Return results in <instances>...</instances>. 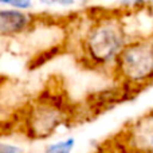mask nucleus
Segmentation results:
<instances>
[{
	"label": "nucleus",
	"mask_w": 153,
	"mask_h": 153,
	"mask_svg": "<svg viewBox=\"0 0 153 153\" xmlns=\"http://www.w3.org/2000/svg\"><path fill=\"white\" fill-rule=\"evenodd\" d=\"M39 22L36 15L27 11L4 10L0 11V34L3 38H16L31 31Z\"/></svg>",
	"instance_id": "nucleus-5"
},
{
	"label": "nucleus",
	"mask_w": 153,
	"mask_h": 153,
	"mask_svg": "<svg viewBox=\"0 0 153 153\" xmlns=\"http://www.w3.org/2000/svg\"><path fill=\"white\" fill-rule=\"evenodd\" d=\"M111 73L120 87L136 94L153 83V36L129 40L114 63Z\"/></svg>",
	"instance_id": "nucleus-2"
},
{
	"label": "nucleus",
	"mask_w": 153,
	"mask_h": 153,
	"mask_svg": "<svg viewBox=\"0 0 153 153\" xmlns=\"http://www.w3.org/2000/svg\"><path fill=\"white\" fill-rule=\"evenodd\" d=\"M74 145H75V140L73 137H70L63 141H59V143L50 145L46 149V153H71Z\"/></svg>",
	"instance_id": "nucleus-6"
},
{
	"label": "nucleus",
	"mask_w": 153,
	"mask_h": 153,
	"mask_svg": "<svg viewBox=\"0 0 153 153\" xmlns=\"http://www.w3.org/2000/svg\"><path fill=\"white\" fill-rule=\"evenodd\" d=\"M122 153H153V110L137 117L117 136Z\"/></svg>",
	"instance_id": "nucleus-4"
},
{
	"label": "nucleus",
	"mask_w": 153,
	"mask_h": 153,
	"mask_svg": "<svg viewBox=\"0 0 153 153\" xmlns=\"http://www.w3.org/2000/svg\"><path fill=\"white\" fill-rule=\"evenodd\" d=\"M5 4H8L11 8H13V10H19V11H27L28 8L32 7V3L26 1V0H19V1H5Z\"/></svg>",
	"instance_id": "nucleus-7"
},
{
	"label": "nucleus",
	"mask_w": 153,
	"mask_h": 153,
	"mask_svg": "<svg viewBox=\"0 0 153 153\" xmlns=\"http://www.w3.org/2000/svg\"><path fill=\"white\" fill-rule=\"evenodd\" d=\"M0 153H23V149L16 145H11V144L3 143L1 146H0Z\"/></svg>",
	"instance_id": "nucleus-8"
},
{
	"label": "nucleus",
	"mask_w": 153,
	"mask_h": 153,
	"mask_svg": "<svg viewBox=\"0 0 153 153\" xmlns=\"http://www.w3.org/2000/svg\"><path fill=\"white\" fill-rule=\"evenodd\" d=\"M70 117V108L65 97L48 90L24 108L20 126L28 138L43 140L54 134Z\"/></svg>",
	"instance_id": "nucleus-3"
},
{
	"label": "nucleus",
	"mask_w": 153,
	"mask_h": 153,
	"mask_svg": "<svg viewBox=\"0 0 153 153\" xmlns=\"http://www.w3.org/2000/svg\"><path fill=\"white\" fill-rule=\"evenodd\" d=\"M129 43L122 20L116 13L97 18L86 30L81 40V54L85 63L95 69L111 71L117 58Z\"/></svg>",
	"instance_id": "nucleus-1"
}]
</instances>
